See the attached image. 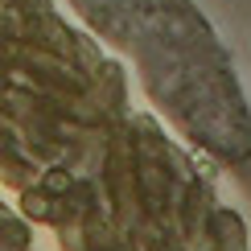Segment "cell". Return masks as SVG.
Returning a JSON list of instances; mask_svg holds the SVG:
<instances>
[{"label":"cell","instance_id":"2","mask_svg":"<svg viewBox=\"0 0 251 251\" xmlns=\"http://www.w3.org/2000/svg\"><path fill=\"white\" fill-rule=\"evenodd\" d=\"M218 169L251 165V91L198 0H62Z\"/></svg>","mask_w":251,"mask_h":251},{"label":"cell","instance_id":"1","mask_svg":"<svg viewBox=\"0 0 251 251\" xmlns=\"http://www.w3.org/2000/svg\"><path fill=\"white\" fill-rule=\"evenodd\" d=\"M218 173L62 0H0V190L54 251H251Z\"/></svg>","mask_w":251,"mask_h":251}]
</instances>
